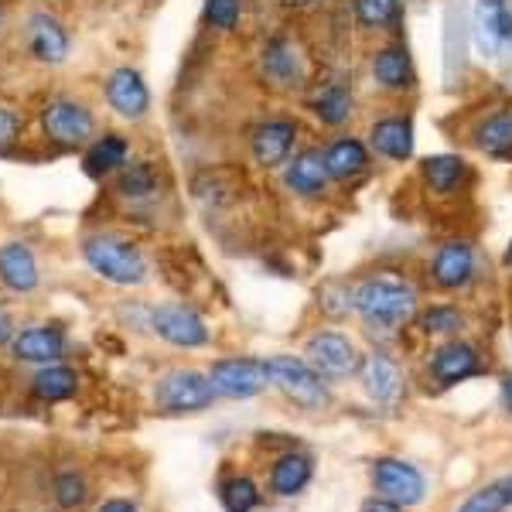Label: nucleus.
I'll use <instances>...</instances> for the list:
<instances>
[{"instance_id": "obj_16", "label": "nucleus", "mask_w": 512, "mask_h": 512, "mask_svg": "<svg viewBox=\"0 0 512 512\" xmlns=\"http://www.w3.org/2000/svg\"><path fill=\"white\" fill-rule=\"evenodd\" d=\"M475 38L485 55H495L502 45H512V14L506 0H478Z\"/></svg>"}, {"instance_id": "obj_23", "label": "nucleus", "mask_w": 512, "mask_h": 512, "mask_svg": "<svg viewBox=\"0 0 512 512\" xmlns=\"http://www.w3.org/2000/svg\"><path fill=\"white\" fill-rule=\"evenodd\" d=\"M14 355L24 362H55L65 355V335L48 325L28 328V332L14 338Z\"/></svg>"}, {"instance_id": "obj_20", "label": "nucleus", "mask_w": 512, "mask_h": 512, "mask_svg": "<svg viewBox=\"0 0 512 512\" xmlns=\"http://www.w3.org/2000/svg\"><path fill=\"white\" fill-rule=\"evenodd\" d=\"M287 188H291L294 195H304V198H315L328 188V181H332V175H328V164H325V154L321 151H304L297 154V158L287 164Z\"/></svg>"}, {"instance_id": "obj_9", "label": "nucleus", "mask_w": 512, "mask_h": 512, "mask_svg": "<svg viewBox=\"0 0 512 512\" xmlns=\"http://www.w3.org/2000/svg\"><path fill=\"white\" fill-rule=\"evenodd\" d=\"M427 373L437 386H458L465 379H475L485 373V362L472 342H461V338H448L444 345H437L427 359Z\"/></svg>"}, {"instance_id": "obj_33", "label": "nucleus", "mask_w": 512, "mask_h": 512, "mask_svg": "<svg viewBox=\"0 0 512 512\" xmlns=\"http://www.w3.org/2000/svg\"><path fill=\"white\" fill-rule=\"evenodd\" d=\"M352 291H355V287H352V284H345V280H328V284L318 291V308H321V315H328V318H335V321H342V318L355 315Z\"/></svg>"}, {"instance_id": "obj_17", "label": "nucleus", "mask_w": 512, "mask_h": 512, "mask_svg": "<svg viewBox=\"0 0 512 512\" xmlns=\"http://www.w3.org/2000/svg\"><path fill=\"white\" fill-rule=\"evenodd\" d=\"M28 48H31V55H35L38 62H48V65L65 62V55H69V35H65L62 21L52 18V14H45V11L31 14Z\"/></svg>"}, {"instance_id": "obj_30", "label": "nucleus", "mask_w": 512, "mask_h": 512, "mask_svg": "<svg viewBox=\"0 0 512 512\" xmlns=\"http://www.w3.org/2000/svg\"><path fill=\"white\" fill-rule=\"evenodd\" d=\"M219 502H222V509H226V512H256V509H260V502H263V495H260V489H256L253 478L233 475V478H226V482L219 485Z\"/></svg>"}, {"instance_id": "obj_37", "label": "nucleus", "mask_w": 512, "mask_h": 512, "mask_svg": "<svg viewBox=\"0 0 512 512\" xmlns=\"http://www.w3.org/2000/svg\"><path fill=\"white\" fill-rule=\"evenodd\" d=\"M55 502H59L62 509H79L82 502H86V482H82V475L65 472L55 478Z\"/></svg>"}, {"instance_id": "obj_13", "label": "nucleus", "mask_w": 512, "mask_h": 512, "mask_svg": "<svg viewBox=\"0 0 512 512\" xmlns=\"http://www.w3.org/2000/svg\"><path fill=\"white\" fill-rule=\"evenodd\" d=\"M106 99L123 120H140L151 110V93L137 69H117L106 79Z\"/></svg>"}, {"instance_id": "obj_6", "label": "nucleus", "mask_w": 512, "mask_h": 512, "mask_svg": "<svg viewBox=\"0 0 512 512\" xmlns=\"http://www.w3.org/2000/svg\"><path fill=\"white\" fill-rule=\"evenodd\" d=\"M216 390H212L209 376L195 373V369H175L164 379H158L154 390V403L164 414H202L212 407Z\"/></svg>"}, {"instance_id": "obj_5", "label": "nucleus", "mask_w": 512, "mask_h": 512, "mask_svg": "<svg viewBox=\"0 0 512 512\" xmlns=\"http://www.w3.org/2000/svg\"><path fill=\"white\" fill-rule=\"evenodd\" d=\"M304 359L311 362L318 376H325L328 383L338 379H352L359 376L362 366V352L355 349V342L345 332H332V328H321L304 342Z\"/></svg>"}, {"instance_id": "obj_22", "label": "nucleus", "mask_w": 512, "mask_h": 512, "mask_svg": "<svg viewBox=\"0 0 512 512\" xmlns=\"http://www.w3.org/2000/svg\"><path fill=\"white\" fill-rule=\"evenodd\" d=\"M263 72H267V79L274 82V86H301L304 62L291 41L274 38L263 48Z\"/></svg>"}, {"instance_id": "obj_1", "label": "nucleus", "mask_w": 512, "mask_h": 512, "mask_svg": "<svg viewBox=\"0 0 512 512\" xmlns=\"http://www.w3.org/2000/svg\"><path fill=\"white\" fill-rule=\"evenodd\" d=\"M352 301L362 325L376 328V332H396V328L410 325L420 311L414 287L403 277H390V274L359 280L352 291Z\"/></svg>"}, {"instance_id": "obj_27", "label": "nucleus", "mask_w": 512, "mask_h": 512, "mask_svg": "<svg viewBox=\"0 0 512 512\" xmlns=\"http://www.w3.org/2000/svg\"><path fill=\"white\" fill-rule=\"evenodd\" d=\"M465 325L468 321L458 311V304H431V308L417 311V328L434 338H458Z\"/></svg>"}, {"instance_id": "obj_12", "label": "nucleus", "mask_w": 512, "mask_h": 512, "mask_svg": "<svg viewBox=\"0 0 512 512\" xmlns=\"http://www.w3.org/2000/svg\"><path fill=\"white\" fill-rule=\"evenodd\" d=\"M359 383L366 396L379 407H393L403 393V376L400 366L390 359L386 352H366L362 355V366H359Z\"/></svg>"}, {"instance_id": "obj_18", "label": "nucleus", "mask_w": 512, "mask_h": 512, "mask_svg": "<svg viewBox=\"0 0 512 512\" xmlns=\"http://www.w3.org/2000/svg\"><path fill=\"white\" fill-rule=\"evenodd\" d=\"M0 284L18 294H28L38 287V263L35 253L24 243H4L0 246Z\"/></svg>"}, {"instance_id": "obj_15", "label": "nucleus", "mask_w": 512, "mask_h": 512, "mask_svg": "<svg viewBox=\"0 0 512 512\" xmlns=\"http://www.w3.org/2000/svg\"><path fill=\"white\" fill-rule=\"evenodd\" d=\"M297 140V123L294 120H267L253 130V140H250V151H253V161L260 168H277V164L287 161Z\"/></svg>"}, {"instance_id": "obj_44", "label": "nucleus", "mask_w": 512, "mask_h": 512, "mask_svg": "<svg viewBox=\"0 0 512 512\" xmlns=\"http://www.w3.org/2000/svg\"><path fill=\"white\" fill-rule=\"evenodd\" d=\"M502 489H506V499H509V506H512V475L502 478Z\"/></svg>"}, {"instance_id": "obj_28", "label": "nucleus", "mask_w": 512, "mask_h": 512, "mask_svg": "<svg viewBox=\"0 0 512 512\" xmlns=\"http://www.w3.org/2000/svg\"><path fill=\"white\" fill-rule=\"evenodd\" d=\"M311 110H315V117L321 123H328V127H342V123L352 117V93L342 82H328V86H321V93L311 99Z\"/></svg>"}, {"instance_id": "obj_40", "label": "nucleus", "mask_w": 512, "mask_h": 512, "mask_svg": "<svg viewBox=\"0 0 512 512\" xmlns=\"http://www.w3.org/2000/svg\"><path fill=\"white\" fill-rule=\"evenodd\" d=\"M499 400H502V410H506V414H512V373L502 376V383H499Z\"/></svg>"}, {"instance_id": "obj_29", "label": "nucleus", "mask_w": 512, "mask_h": 512, "mask_svg": "<svg viewBox=\"0 0 512 512\" xmlns=\"http://www.w3.org/2000/svg\"><path fill=\"white\" fill-rule=\"evenodd\" d=\"M475 144L482 147L489 158H509L512 154V110L506 113H495L478 127Z\"/></svg>"}, {"instance_id": "obj_41", "label": "nucleus", "mask_w": 512, "mask_h": 512, "mask_svg": "<svg viewBox=\"0 0 512 512\" xmlns=\"http://www.w3.org/2000/svg\"><path fill=\"white\" fill-rule=\"evenodd\" d=\"M99 512H137V506H130L127 499H110L99 506Z\"/></svg>"}, {"instance_id": "obj_25", "label": "nucleus", "mask_w": 512, "mask_h": 512, "mask_svg": "<svg viewBox=\"0 0 512 512\" xmlns=\"http://www.w3.org/2000/svg\"><path fill=\"white\" fill-rule=\"evenodd\" d=\"M420 175H424L431 192L448 195L468 178V164L461 158H454V154H434V158H427L420 164Z\"/></svg>"}, {"instance_id": "obj_39", "label": "nucleus", "mask_w": 512, "mask_h": 512, "mask_svg": "<svg viewBox=\"0 0 512 512\" xmlns=\"http://www.w3.org/2000/svg\"><path fill=\"white\" fill-rule=\"evenodd\" d=\"M359 512H407V509L396 506V502H390V499H383V495H373V499L362 502Z\"/></svg>"}, {"instance_id": "obj_34", "label": "nucleus", "mask_w": 512, "mask_h": 512, "mask_svg": "<svg viewBox=\"0 0 512 512\" xmlns=\"http://www.w3.org/2000/svg\"><path fill=\"white\" fill-rule=\"evenodd\" d=\"M117 188H120V195H127V198H147V195L158 192V171H154V164H147V161L130 164V168L120 171Z\"/></svg>"}, {"instance_id": "obj_35", "label": "nucleus", "mask_w": 512, "mask_h": 512, "mask_svg": "<svg viewBox=\"0 0 512 512\" xmlns=\"http://www.w3.org/2000/svg\"><path fill=\"white\" fill-rule=\"evenodd\" d=\"M506 506H509V499H506L502 482H492V485H485V489L468 495L458 506V512H506Z\"/></svg>"}, {"instance_id": "obj_46", "label": "nucleus", "mask_w": 512, "mask_h": 512, "mask_svg": "<svg viewBox=\"0 0 512 512\" xmlns=\"http://www.w3.org/2000/svg\"><path fill=\"white\" fill-rule=\"evenodd\" d=\"M0 31H4V7H0Z\"/></svg>"}, {"instance_id": "obj_24", "label": "nucleus", "mask_w": 512, "mask_h": 512, "mask_svg": "<svg viewBox=\"0 0 512 512\" xmlns=\"http://www.w3.org/2000/svg\"><path fill=\"white\" fill-rule=\"evenodd\" d=\"M325 164H328V175H332L335 181H349V178H359L362 171H366L369 154H366V147H362V140L342 137L325 151Z\"/></svg>"}, {"instance_id": "obj_4", "label": "nucleus", "mask_w": 512, "mask_h": 512, "mask_svg": "<svg viewBox=\"0 0 512 512\" xmlns=\"http://www.w3.org/2000/svg\"><path fill=\"white\" fill-rule=\"evenodd\" d=\"M369 485L376 495L396 502L403 509H414L427 499V478L417 465L396 458V454H379L369 461Z\"/></svg>"}, {"instance_id": "obj_36", "label": "nucleus", "mask_w": 512, "mask_h": 512, "mask_svg": "<svg viewBox=\"0 0 512 512\" xmlns=\"http://www.w3.org/2000/svg\"><path fill=\"white\" fill-rule=\"evenodd\" d=\"M243 14V0H205V21L219 31H233Z\"/></svg>"}, {"instance_id": "obj_21", "label": "nucleus", "mask_w": 512, "mask_h": 512, "mask_svg": "<svg viewBox=\"0 0 512 512\" xmlns=\"http://www.w3.org/2000/svg\"><path fill=\"white\" fill-rule=\"evenodd\" d=\"M373 151L390 161H410L414 158V123L407 117H386L373 123Z\"/></svg>"}, {"instance_id": "obj_8", "label": "nucleus", "mask_w": 512, "mask_h": 512, "mask_svg": "<svg viewBox=\"0 0 512 512\" xmlns=\"http://www.w3.org/2000/svg\"><path fill=\"white\" fill-rule=\"evenodd\" d=\"M209 383L216 396L226 400H250V396L263 393L270 386L267 362L260 359H219L209 369Z\"/></svg>"}, {"instance_id": "obj_14", "label": "nucleus", "mask_w": 512, "mask_h": 512, "mask_svg": "<svg viewBox=\"0 0 512 512\" xmlns=\"http://www.w3.org/2000/svg\"><path fill=\"white\" fill-rule=\"evenodd\" d=\"M311 478H315V458L308 451L291 448L280 454V458H274V465H270V492L277 499H294V495L308 489Z\"/></svg>"}, {"instance_id": "obj_45", "label": "nucleus", "mask_w": 512, "mask_h": 512, "mask_svg": "<svg viewBox=\"0 0 512 512\" xmlns=\"http://www.w3.org/2000/svg\"><path fill=\"white\" fill-rule=\"evenodd\" d=\"M506 267H512V243H509V250H506Z\"/></svg>"}, {"instance_id": "obj_11", "label": "nucleus", "mask_w": 512, "mask_h": 512, "mask_svg": "<svg viewBox=\"0 0 512 512\" xmlns=\"http://www.w3.org/2000/svg\"><path fill=\"white\" fill-rule=\"evenodd\" d=\"M431 280L437 291H465L475 280V246L465 239H451L431 260Z\"/></svg>"}, {"instance_id": "obj_38", "label": "nucleus", "mask_w": 512, "mask_h": 512, "mask_svg": "<svg viewBox=\"0 0 512 512\" xmlns=\"http://www.w3.org/2000/svg\"><path fill=\"white\" fill-rule=\"evenodd\" d=\"M21 130H24V120L18 117V113L7 110V106H0V154H7L14 144H18Z\"/></svg>"}, {"instance_id": "obj_7", "label": "nucleus", "mask_w": 512, "mask_h": 512, "mask_svg": "<svg viewBox=\"0 0 512 512\" xmlns=\"http://www.w3.org/2000/svg\"><path fill=\"white\" fill-rule=\"evenodd\" d=\"M93 113L76 99H52L41 110V130L52 144L59 147H82L93 137Z\"/></svg>"}, {"instance_id": "obj_3", "label": "nucleus", "mask_w": 512, "mask_h": 512, "mask_svg": "<svg viewBox=\"0 0 512 512\" xmlns=\"http://www.w3.org/2000/svg\"><path fill=\"white\" fill-rule=\"evenodd\" d=\"M82 256L103 280L120 287L140 284L147 277V260L134 243L117 236H89L82 243Z\"/></svg>"}, {"instance_id": "obj_26", "label": "nucleus", "mask_w": 512, "mask_h": 512, "mask_svg": "<svg viewBox=\"0 0 512 512\" xmlns=\"http://www.w3.org/2000/svg\"><path fill=\"white\" fill-rule=\"evenodd\" d=\"M127 154H130V147H127V140H123L120 134L96 137L93 144H89V151H86V171L93 178L110 175V171H117V168L127 164Z\"/></svg>"}, {"instance_id": "obj_19", "label": "nucleus", "mask_w": 512, "mask_h": 512, "mask_svg": "<svg viewBox=\"0 0 512 512\" xmlns=\"http://www.w3.org/2000/svg\"><path fill=\"white\" fill-rule=\"evenodd\" d=\"M373 79L379 89L386 93H403V89L414 86V62H410L407 48L403 45H390V48H379L373 55Z\"/></svg>"}, {"instance_id": "obj_31", "label": "nucleus", "mask_w": 512, "mask_h": 512, "mask_svg": "<svg viewBox=\"0 0 512 512\" xmlns=\"http://www.w3.org/2000/svg\"><path fill=\"white\" fill-rule=\"evenodd\" d=\"M76 373L65 366H48L41 369L35 376V383H31V390H35L38 400H69L72 393H76Z\"/></svg>"}, {"instance_id": "obj_10", "label": "nucleus", "mask_w": 512, "mask_h": 512, "mask_svg": "<svg viewBox=\"0 0 512 512\" xmlns=\"http://www.w3.org/2000/svg\"><path fill=\"white\" fill-rule=\"evenodd\" d=\"M151 328L164 342L178 345V349H202V345H209V328H205V321L188 304H158L151 311Z\"/></svg>"}, {"instance_id": "obj_2", "label": "nucleus", "mask_w": 512, "mask_h": 512, "mask_svg": "<svg viewBox=\"0 0 512 512\" xmlns=\"http://www.w3.org/2000/svg\"><path fill=\"white\" fill-rule=\"evenodd\" d=\"M267 379L274 390H280L301 410H325L332 403L328 379L318 376L304 355H270Z\"/></svg>"}, {"instance_id": "obj_43", "label": "nucleus", "mask_w": 512, "mask_h": 512, "mask_svg": "<svg viewBox=\"0 0 512 512\" xmlns=\"http://www.w3.org/2000/svg\"><path fill=\"white\" fill-rule=\"evenodd\" d=\"M280 4H284V7H297V11H301V7H311L315 0H280Z\"/></svg>"}, {"instance_id": "obj_32", "label": "nucleus", "mask_w": 512, "mask_h": 512, "mask_svg": "<svg viewBox=\"0 0 512 512\" xmlns=\"http://www.w3.org/2000/svg\"><path fill=\"white\" fill-rule=\"evenodd\" d=\"M355 21L362 28H373V31H383V28H393L400 21V0H355Z\"/></svg>"}, {"instance_id": "obj_42", "label": "nucleus", "mask_w": 512, "mask_h": 512, "mask_svg": "<svg viewBox=\"0 0 512 512\" xmlns=\"http://www.w3.org/2000/svg\"><path fill=\"white\" fill-rule=\"evenodd\" d=\"M11 335H14V321H11L7 311H0V345L11 342Z\"/></svg>"}]
</instances>
